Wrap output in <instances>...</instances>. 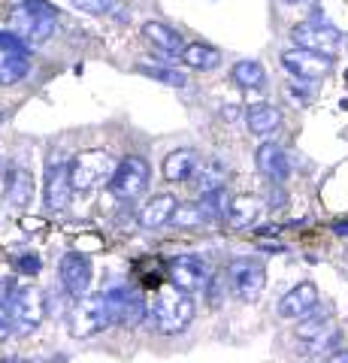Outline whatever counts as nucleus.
<instances>
[{
	"label": "nucleus",
	"instance_id": "nucleus-39",
	"mask_svg": "<svg viewBox=\"0 0 348 363\" xmlns=\"http://www.w3.org/2000/svg\"><path fill=\"white\" fill-rule=\"evenodd\" d=\"M6 363H33V360H6Z\"/></svg>",
	"mask_w": 348,
	"mask_h": 363
},
{
	"label": "nucleus",
	"instance_id": "nucleus-24",
	"mask_svg": "<svg viewBox=\"0 0 348 363\" xmlns=\"http://www.w3.org/2000/svg\"><path fill=\"white\" fill-rule=\"evenodd\" d=\"M30 73L28 55H13V52H0V85H16Z\"/></svg>",
	"mask_w": 348,
	"mask_h": 363
},
{
	"label": "nucleus",
	"instance_id": "nucleus-3",
	"mask_svg": "<svg viewBox=\"0 0 348 363\" xmlns=\"http://www.w3.org/2000/svg\"><path fill=\"white\" fill-rule=\"evenodd\" d=\"M149 182H152L149 161L140 155H128L116 164L106 185L118 200H140L145 191H149Z\"/></svg>",
	"mask_w": 348,
	"mask_h": 363
},
{
	"label": "nucleus",
	"instance_id": "nucleus-27",
	"mask_svg": "<svg viewBox=\"0 0 348 363\" xmlns=\"http://www.w3.org/2000/svg\"><path fill=\"white\" fill-rule=\"evenodd\" d=\"M137 73L155 79V82L173 85V88L188 85V76H185V73H179V70H170V67H149V64H145V67H137Z\"/></svg>",
	"mask_w": 348,
	"mask_h": 363
},
{
	"label": "nucleus",
	"instance_id": "nucleus-30",
	"mask_svg": "<svg viewBox=\"0 0 348 363\" xmlns=\"http://www.w3.org/2000/svg\"><path fill=\"white\" fill-rule=\"evenodd\" d=\"M30 45L18 37L16 30H0V52H13V55H28Z\"/></svg>",
	"mask_w": 348,
	"mask_h": 363
},
{
	"label": "nucleus",
	"instance_id": "nucleus-33",
	"mask_svg": "<svg viewBox=\"0 0 348 363\" xmlns=\"http://www.w3.org/2000/svg\"><path fill=\"white\" fill-rule=\"evenodd\" d=\"M16 330V324H13V315H9V309H6V303L0 300V342L4 339H9V333Z\"/></svg>",
	"mask_w": 348,
	"mask_h": 363
},
{
	"label": "nucleus",
	"instance_id": "nucleus-8",
	"mask_svg": "<svg viewBox=\"0 0 348 363\" xmlns=\"http://www.w3.org/2000/svg\"><path fill=\"white\" fill-rule=\"evenodd\" d=\"M279 64L291 79H306V82H321L324 76L333 73V64L336 58L333 55H324V52H312V49H285L279 55Z\"/></svg>",
	"mask_w": 348,
	"mask_h": 363
},
{
	"label": "nucleus",
	"instance_id": "nucleus-40",
	"mask_svg": "<svg viewBox=\"0 0 348 363\" xmlns=\"http://www.w3.org/2000/svg\"><path fill=\"white\" fill-rule=\"evenodd\" d=\"M345 49H348V37H345Z\"/></svg>",
	"mask_w": 348,
	"mask_h": 363
},
{
	"label": "nucleus",
	"instance_id": "nucleus-13",
	"mask_svg": "<svg viewBox=\"0 0 348 363\" xmlns=\"http://www.w3.org/2000/svg\"><path fill=\"white\" fill-rule=\"evenodd\" d=\"M254 164H257V169H261L269 182H273V185H285L288 176H291V157H288V152L279 143L257 145Z\"/></svg>",
	"mask_w": 348,
	"mask_h": 363
},
{
	"label": "nucleus",
	"instance_id": "nucleus-4",
	"mask_svg": "<svg viewBox=\"0 0 348 363\" xmlns=\"http://www.w3.org/2000/svg\"><path fill=\"white\" fill-rule=\"evenodd\" d=\"M103 300H106V309H109V321L112 324H125V327H133L140 324L149 306H145L142 294L128 285V281H109L106 291H103Z\"/></svg>",
	"mask_w": 348,
	"mask_h": 363
},
{
	"label": "nucleus",
	"instance_id": "nucleus-15",
	"mask_svg": "<svg viewBox=\"0 0 348 363\" xmlns=\"http://www.w3.org/2000/svg\"><path fill=\"white\" fill-rule=\"evenodd\" d=\"M13 28H16V33L28 45H33V43H46L52 33H55V18L33 16V13H28V9L18 6L16 13H13Z\"/></svg>",
	"mask_w": 348,
	"mask_h": 363
},
{
	"label": "nucleus",
	"instance_id": "nucleus-5",
	"mask_svg": "<svg viewBox=\"0 0 348 363\" xmlns=\"http://www.w3.org/2000/svg\"><path fill=\"white\" fill-rule=\"evenodd\" d=\"M109 309H106V300L103 294L97 297H79L73 303L70 315H67V327H70V336L73 339H88V336H97L109 327Z\"/></svg>",
	"mask_w": 348,
	"mask_h": 363
},
{
	"label": "nucleus",
	"instance_id": "nucleus-20",
	"mask_svg": "<svg viewBox=\"0 0 348 363\" xmlns=\"http://www.w3.org/2000/svg\"><path fill=\"white\" fill-rule=\"evenodd\" d=\"M182 64L188 70H197V73H209V70H218L221 67V52L209 43H188L185 52H182Z\"/></svg>",
	"mask_w": 348,
	"mask_h": 363
},
{
	"label": "nucleus",
	"instance_id": "nucleus-32",
	"mask_svg": "<svg viewBox=\"0 0 348 363\" xmlns=\"http://www.w3.org/2000/svg\"><path fill=\"white\" fill-rule=\"evenodd\" d=\"M18 6L28 9V13H33V16L58 18V9H55V4H49V0H18Z\"/></svg>",
	"mask_w": 348,
	"mask_h": 363
},
{
	"label": "nucleus",
	"instance_id": "nucleus-34",
	"mask_svg": "<svg viewBox=\"0 0 348 363\" xmlns=\"http://www.w3.org/2000/svg\"><path fill=\"white\" fill-rule=\"evenodd\" d=\"M16 267H18V272L37 276V269H40V257H37V255H21V257H16Z\"/></svg>",
	"mask_w": 348,
	"mask_h": 363
},
{
	"label": "nucleus",
	"instance_id": "nucleus-2",
	"mask_svg": "<svg viewBox=\"0 0 348 363\" xmlns=\"http://www.w3.org/2000/svg\"><path fill=\"white\" fill-rule=\"evenodd\" d=\"M0 300L6 303L9 315H13V324L18 330H33L43 321V312H46L43 294L33 285H9V281H4L0 285Z\"/></svg>",
	"mask_w": 348,
	"mask_h": 363
},
{
	"label": "nucleus",
	"instance_id": "nucleus-29",
	"mask_svg": "<svg viewBox=\"0 0 348 363\" xmlns=\"http://www.w3.org/2000/svg\"><path fill=\"white\" fill-rule=\"evenodd\" d=\"M288 97L297 100V104H312L318 97V82H306V79H294L288 85Z\"/></svg>",
	"mask_w": 348,
	"mask_h": 363
},
{
	"label": "nucleus",
	"instance_id": "nucleus-6",
	"mask_svg": "<svg viewBox=\"0 0 348 363\" xmlns=\"http://www.w3.org/2000/svg\"><path fill=\"white\" fill-rule=\"evenodd\" d=\"M112 169H116V161L112 155L103 149H91V152H82L70 161V179H73V191L79 194H88L94 191L100 182H109Z\"/></svg>",
	"mask_w": 348,
	"mask_h": 363
},
{
	"label": "nucleus",
	"instance_id": "nucleus-12",
	"mask_svg": "<svg viewBox=\"0 0 348 363\" xmlns=\"http://www.w3.org/2000/svg\"><path fill=\"white\" fill-rule=\"evenodd\" d=\"M170 279L176 288L197 294L209 285V267H206V260L197 255H179L170 260Z\"/></svg>",
	"mask_w": 348,
	"mask_h": 363
},
{
	"label": "nucleus",
	"instance_id": "nucleus-36",
	"mask_svg": "<svg viewBox=\"0 0 348 363\" xmlns=\"http://www.w3.org/2000/svg\"><path fill=\"white\" fill-rule=\"evenodd\" d=\"M330 230H333L336 236H348V218H336V221L330 224Z\"/></svg>",
	"mask_w": 348,
	"mask_h": 363
},
{
	"label": "nucleus",
	"instance_id": "nucleus-16",
	"mask_svg": "<svg viewBox=\"0 0 348 363\" xmlns=\"http://www.w3.org/2000/svg\"><path fill=\"white\" fill-rule=\"evenodd\" d=\"M142 37L149 40L161 55H182L185 52L182 33H179L176 28H170V25H164V21H145Z\"/></svg>",
	"mask_w": 348,
	"mask_h": 363
},
{
	"label": "nucleus",
	"instance_id": "nucleus-38",
	"mask_svg": "<svg viewBox=\"0 0 348 363\" xmlns=\"http://www.w3.org/2000/svg\"><path fill=\"white\" fill-rule=\"evenodd\" d=\"M285 6H309V4H315V0H282Z\"/></svg>",
	"mask_w": 348,
	"mask_h": 363
},
{
	"label": "nucleus",
	"instance_id": "nucleus-14",
	"mask_svg": "<svg viewBox=\"0 0 348 363\" xmlns=\"http://www.w3.org/2000/svg\"><path fill=\"white\" fill-rule=\"evenodd\" d=\"M312 309H318V288L312 285V281H300L297 288H291L282 300L276 303V312L279 318H306Z\"/></svg>",
	"mask_w": 348,
	"mask_h": 363
},
{
	"label": "nucleus",
	"instance_id": "nucleus-11",
	"mask_svg": "<svg viewBox=\"0 0 348 363\" xmlns=\"http://www.w3.org/2000/svg\"><path fill=\"white\" fill-rule=\"evenodd\" d=\"M58 279H61L67 294L85 297L88 288H91V279H94V267L82 252H67L58 260Z\"/></svg>",
	"mask_w": 348,
	"mask_h": 363
},
{
	"label": "nucleus",
	"instance_id": "nucleus-41",
	"mask_svg": "<svg viewBox=\"0 0 348 363\" xmlns=\"http://www.w3.org/2000/svg\"><path fill=\"white\" fill-rule=\"evenodd\" d=\"M345 79H348V73H345Z\"/></svg>",
	"mask_w": 348,
	"mask_h": 363
},
{
	"label": "nucleus",
	"instance_id": "nucleus-23",
	"mask_svg": "<svg viewBox=\"0 0 348 363\" xmlns=\"http://www.w3.org/2000/svg\"><path fill=\"white\" fill-rule=\"evenodd\" d=\"M33 197V176L28 173L25 167H18L9 173V182H6V200H9V206H16V209H25L28 203Z\"/></svg>",
	"mask_w": 348,
	"mask_h": 363
},
{
	"label": "nucleus",
	"instance_id": "nucleus-18",
	"mask_svg": "<svg viewBox=\"0 0 348 363\" xmlns=\"http://www.w3.org/2000/svg\"><path fill=\"white\" fill-rule=\"evenodd\" d=\"M279 124H282V112H279V106L266 104V100H261V104H252L249 109H245V128H249L254 136L273 133Z\"/></svg>",
	"mask_w": 348,
	"mask_h": 363
},
{
	"label": "nucleus",
	"instance_id": "nucleus-25",
	"mask_svg": "<svg viewBox=\"0 0 348 363\" xmlns=\"http://www.w3.org/2000/svg\"><path fill=\"white\" fill-rule=\"evenodd\" d=\"M197 206L203 212V221H221V218H228L230 197L224 194V188H212V191H203V194H200Z\"/></svg>",
	"mask_w": 348,
	"mask_h": 363
},
{
	"label": "nucleus",
	"instance_id": "nucleus-28",
	"mask_svg": "<svg viewBox=\"0 0 348 363\" xmlns=\"http://www.w3.org/2000/svg\"><path fill=\"white\" fill-rule=\"evenodd\" d=\"M170 224L179 227V230H188V227L203 224V212H200L197 203H179L176 212H173V218H170Z\"/></svg>",
	"mask_w": 348,
	"mask_h": 363
},
{
	"label": "nucleus",
	"instance_id": "nucleus-21",
	"mask_svg": "<svg viewBox=\"0 0 348 363\" xmlns=\"http://www.w3.org/2000/svg\"><path fill=\"white\" fill-rule=\"evenodd\" d=\"M230 79H233V82H237L240 88H245V91H264L266 82H269L266 67H264L261 61H252V58H245V61H237V64H233Z\"/></svg>",
	"mask_w": 348,
	"mask_h": 363
},
{
	"label": "nucleus",
	"instance_id": "nucleus-26",
	"mask_svg": "<svg viewBox=\"0 0 348 363\" xmlns=\"http://www.w3.org/2000/svg\"><path fill=\"white\" fill-rule=\"evenodd\" d=\"M330 330V312H318L312 309L306 318H300V327H297V339H303V342H312V339H318L321 333Z\"/></svg>",
	"mask_w": 348,
	"mask_h": 363
},
{
	"label": "nucleus",
	"instance_id": "nucleus-37",
	"mask_svg": "<svg viewBox=\"0 0 348 363\" xmlns=\"http://www.w3.org/2000/svg\"><path fill=\"white\" fill-rule=\"evenodd\" d=\"M327 363H348V351H333L327 357Z\"/></svg>",
	"mask_w": 348,
	"mask_h": 363
},
{
	"label": "nucleus",
	"instance_id": "nucleus-31",
	"mask_svg": "<svg viewBox=\"0 0 348 363\" xmlns=\"http://www.w3.org/2000/svg\"><path fill=\"white\" fill-rule=\"evenodd\" d=\"M76 9H82L88 16H103V13H112L116 0H70Z\"/></svg>",
	"mask_w": 348,
	"mask_h": 363
},
{
	"label": "nucleus",
	"instance_id": "nucleus-10",
	"mask_svg": "<svg viewBox=\"0 0 348 363\" xmlns=\"http://www.w3.org/2000/svg\"><path fill=\"white\" fill-rule=\"evenodd\" d=\"M73 194V179H70V164L61 161V155H55L46 169V185H43V200H46V209L61 212L67 209Z\"/></svg>",
	"mask_w": 348,
	"mask_h": 363
},
{
	"label": "nucleus",
	"instance_id": "nucleus-19",
	"mask_svg": "<svg viewBox=\"0 0 348 363\" xmlns=\"http://www.w3.org/2000/svg\"><path fill=\"white\" fill-rule=\"evenodd\" d=\"M197 152H191V149H176L164 157V179L167 182H176V185H182V182H188L191 176L197 173Z\"/></svg>",
	"mask_w": 348,
	"mask_h": 363
},
{
	"label": "nucleus",
	"instance_id": "nucleus-9",
	"mask_svg": "<svg viewBox=\"0 0 348 363\" xmlns=\"http://www.w3.org/2000/svg\"><path fill=\"white\" fill-rule=\"evenodd\" d=\"M228 276H230L233 294H237L242 303H254V300L264 294L266 272H264V267H261V260H252V257L233 260L230 269H228Z\"/></svg>",
	"mask_w": 348,
	"mask_h": 363
},
{
	"label": "nucleus",
	"instance_id": "nucleus-1",
	"mask_svg": "<svg viewBox=\"0 0 348 363\" xmlns=\"http://www.w3.org/2000/svg\"><path fill=\"white\" fill-rule=\"evenodd\" d=\"M149 315L158 324L161 333H182L194 318V294H188L176 285L158 288L149 300Z\"/></svg>",
	"mask_w": 348,
	"mask_h": 363
},
{
	"label": "nucleus",
	"instance_id": "nucleus-22",
	"mask_svg": "<svg viewBox=\"0 0 348 363\" xmlns=\"http://www.w3.org/2000/svg\"><path fill=\"white\" fill-rule=\"evenodd\" d=\"M257 215H261V200L252 197V194H240V197H233L230 206H228V224L242 230V227L254 224Z\"/></svg>",
	"mask_w": 348,
	"mask_h": 363
},
{
	"label": "nucleus",
	"instance_id": "nucleus-35",
	"mask_svg": "<svg viewBox=\"0 0 348 363\" xmlns=\"http://www.w3.org/2000/svg\"><path fill=\"white\" fill-rule=\"evenodd\" d=\"M76 245H79L76 252H82V248H88V245H91V248H103V240H97V236H94V240H91V236H82Z\"/></svg>",
	"mask_w": 348,
	"mask_h": 363
},
{
	"label": "nucleus",
	"instance_id": "nucleus-17",
	"mask_svg": "<svg viewBox=\"0 0 348 363\" xmlns=\"http://www.w3.org/2000/svg\"><path fill=\"white\" fill-rule=\"evenodd\" d=\"M176 206H179V200H176L173 194H155V197L140 209V224L145 227V230H158V227L170 224Z\"/></svg>",
	"mask_w": 348,
	"mask_h": 363
},
{
	"label": "nucleus",
	"instance_id": "nucleus-7",
	"mask_svg": "<svg viewBox=\"0 0 348 363\" xmlns=\"http://www.w3.org/2000/svg\"><path fill=\"white\" fill-rule=\"evenodd\" d=\"M288 37H291V43H294V45H300V49L324 52V55H333V58H336V52L345 45L348 33L339 30L336 25H321V21L303 18V21H297V25L288 30Z\"/></svg>",
	"mask_w": 348,
	"mask_h": 363
}]
</instances>
